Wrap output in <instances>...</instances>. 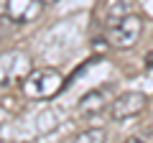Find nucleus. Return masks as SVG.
<instances>
[{
    "label": "nucleus",
    "mask_w": 153,
    "mask_h": 143,
    "mask_svg": "<svg viewBox=\"0 0 153 143\" xmlns=\"http://www.w3.org/2000/svg\"><path fill=\"white\" fill-rule=\"evenodd\" d=\"M105 136H107V133H105L102 128H97V130H84V133H79V141H89V138H97V141H105Z\"/></svg>",
    "instance_id": "obj_4"
},
{
    "label": "nucleus",
    "mask_w": 153,
    "mask_h": 143,
    "mask_svg": "<svg viewBox=\"0 0 153 143\" xmlns=\"http://www.w3.org/2000/svg\"><path fill=\"white\" fill-rule=\"evenodd\" d=\"M146 105H148V97L143 92H125L117 100H112L110 112H112L115 120H128V118L140 115V112L146 110Z\"/></svg>",
    "instance_id": "obj_2"
},
{
    "label": "nucleus",
    "mask_w": 153,
    "mask_h": 143,
    "mask_svg": "<svg viewBox=\"0 0 153 143\" xmlns=\"http://www.w3.org/2000/svg\"><path fill=\"white\" fill-rule=\"evenodd\" d=\"M105 107H107V102H105V92H102V89H97V92H89L87 97L79 102V110H82V112H89V115H92V112L105 110Z\"/></svg>",
    "instance_id": "obj_3"
},
{
    "label": "nucleus",
    "mask_w": 153,
    "mask_h": 143,
    "mask_svg": "<svg viewBox=\"0 0 153 143\" xmlns=\"http://www.w3.org/2000/svg\"><path fill=\"white\" fill-rule=\"evenodd\" d=\"M143 33V18L135 16V13H125V16H112L107 18V44L115 46V49H130V46L138 44Z\"/></svg>",
    "instance_id": "obj_1"
},
{
    "label": "nucleus",
    "mask_w": 153,
    "mask_h": 143,
    "mask_svg": "<svg viewBox=\"0 0 153 143\" xmlns=\"http://www.w3.org/2000/svg\"><path fill=\"white\" fill-rule=\"evenodd\" d=\"M146 66H153V51L148 54V59H146Z\"/></svg>",
    "instance_id": "obj_5"
}]
</instances>
